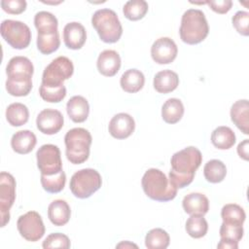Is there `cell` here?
<instances>
[{"label":"cell","instance_id":"obj_1","mask_svg":"<svg viewBox=\"0 0 249 249\" xmlns=\"http://www.w3.org/2000/svg\"><path fill=\"white\" fill-rule=\"evenodd\" d=\"M201 162L202 155L196 147L190 146L176 152L170 160L169 181L177 189L187 187L193 182L196 171Z\"/></svg>","mask_w":249,"mask_h":249},{"label":"cell","instance_id":"obj_2","mask_svg":"<svg viewBox=\"0 0 249 249\" xmlns=\"http://www.w3.org/2000/svg\"><path fill=\"white\" fill-rule=\"evenodd\" d=\"M141 185L146 196L153 200L169 201L177 195L178 189L161 170L157 168H150L144 173Z\"/></svg>","mask_w":249,"mask_h":249},{"label":"cell","instance_id":"obj_3","mask_svg":"<svg viewBox=\"0 0 249 249\" xmlns=\"http://www.w3.org/2000/svg\"><path fill=\"white\" fill-rule=\"evenodd\" d=\"M209 33V26L202 11L197 9L187 10L181 19L179 34L181 40L189 45L202 42Z\"/></svg>","mask_w":249,"mask_h":249},{"label":"cell","instance_id":"obj_4","mask_svg":"<svg viewBox=\"0 0 249 249\" xmlns=\"http://www.w3.org/2000/svg\"><path fill=\"white\" fill-rule=\"evenodd\" d=\"M91 141V134L86 128L75 127L68 130L64 136L67 160L73 164L85 162L89 156Z\"/></svg>","mask_w":249,"mask_h":249},{"label":"cell","instance_id":"obj_5","mask_svg":"<svg viewBox=\"0 0 249 249\" xmlns=\"http://www.w3.org/2000/svg\"><path fill=\"white\" fill-rule=\"evenodd\" d=\"M91 24L104 43H116L123 34L117 14L111 9H99L91 17Z\"/></svg>","mask_w":249,"mask_h":249},{"label":"cell","instance_id":"obj_6","mask_svg":"<svg viewBox=\"0 0 249 249\" xmlns=\"http://www.w3.org/2000/svg\"><path fill=\"white\" fill-rule=\"evenodd\" d=\"M102 185L101 175L92 168H84L75 172L71 179L69 188L78 198H88L100 189Z\"/></svg>","mask_w":249,"mask_h":249},{"label":"cell","instance_id":"obj_7","mask_svg":"<svg viewBox=\"0 0 249 249\" xmlns=\"http://www.w3.org/2000/svg\"><path fill=\"white\" fill-rule=\"evenodd\" d=\"M0 32L3 39L14 49L22 50L31 42V31L28 25L19 20L5 19L1 23Z\"/></svg>","mask_w":249,"mask_h":249},{"label":"cell","instance_id":"obj_8","mask_svg":"<svg viewBox=\"0 0 249 249\" xmlns=\"http://www.w3.org/2000/svg\"><path fill=\"white\" fill-rule=\"evenodd\" d=\"M73 73L74 65L72 61L66 56H58L44 69L42 84L53 87L63 86V82L71 78Z\"/></svg>","mask_w":249,"mask_h":249},{"label":"cell","instance_id":"obj_9","mask_svg":"<svg viewBox=\"0 0 249 249\" xmlns=\"http://www.w3.org/2000/svg\"><path fill=\"white\" fill-rule=\"evenodd\" d=\"M37 166L42 175L52 176L62 170L60 150L56 145H42L36 152Z\"/></svg>","mask_w":249,"mask_h":249},{"label":"cell","instance_id":"obj_10","mask_svg":"<svg viewBox=\"0 0 249 249\" xmlns=\"http://www.w3.org/2000/svg\"><path fill=\"white\" fill-rule=\"evenodd\" d=\"M16 180L8 172L0 173V214L1 227L4 228L10 221V209L16 199Z\"/></svg>","mask_w":249,"mask_h":249},{"label":"cell","instance_id":"obj_11","mask_svg":"<svg viewBox=\"0 0 249 249\" xmlns=\"http://www.w3.org/2000/svg\"><path fill=\"white\" fill-rule=\"evenodd\" d=\"M17 228L19 234L27 241L35 242L45 234V226L41 215L36 211H28L18 217Z\"/></svg>","mask_w":249,"mask_h":249},{"label":"cell","instance_id":"obj_12","mask_svg":"<svg viewBox=\"0 0 249 249\" xmlns=\"http://www.w3.org/2000/svg\"><path fill=\"white\" fill-rule=\"evenodd\" d=\"M178 48L175 42L168 37L157 39L151 47V55L158 64L171 63L177 56Z\"/></svg>","mask_w":249,"mask_h":249},{"label":"cell","instance_id":"obj_13","mask_svg":"<svg viewBox=\"0 0 249 249\" xmlns=\"http://www.w3.org/2000/svg\"><path fill=\"white\" fill-rule=\"evenodd\" d=\"M64 119L62 114L55 109L42 110L36 119L37 128L44 134L53 135L57 133L63 126Z\"/></svg>","mask_w":249,"mask_h":249},{"label":"cell","instance_id":"obj_14","mask_svg":"<svg viewBox=\"0 0 249 249\" xmlns=\"http://www.w3.org/2000/svg\"><path fill=\"white\" fill-rule=\"evenodd\" d=\"M33 72L34 66L31 60L21 55L12 57L6 67V74L8 79L14 81L31 80Z\"/></svg>","mask_w":249,"mask_h":249},{"label":"cell","instance_id":"obj_15","mask_svg":"<svg viewBox=\"0 0 249 249\" xmlns=\"http://www.w3.org/2000/svg\"><path fill=\"white\" fill-rule=\"evenodd\" d=\"M135 128L133 118L126 113L115 115L108 125L109 133L116 139H124L129 137Z\"/></svg>","mask_w":249,"mask_h":249},{"label":"cell","instance_id":"obj_16","mask_svg":"<svg viewBox=\"0 0 249 249\" xmlns=\"http://www.w3.org/2000/svg\"><path fill=\"white\" fill-rule=\"evenodd\" d=\"M87 32L84 25L77 21L67 23L63 28V41L71 50H80L86 43Z\"/></svg>","mask_w":249,"mask_h":249},{"label":"cell","instance_id":"obj_17","mask_svg":"<svg viewBox=\"0 0 249 249\" xmlns=\"http://www.w3.org/2000/svg\"><path fill=\"white\" fill-rule=\"evenodd\" d=\"M96 66L101 75L113 77L121 68L120 54L114 50H105L98 55Z\"/></svg>","mask_w":249,"mask_h":249},{"label":"cell","instance_id":"obj_18","mask_svg":"<svg viewBox=\"0 0 249 249\" xmlns=\"http://www.w3.org/2000/svg\"><path fill=\"white\" fill-rule=\"evenodd\" d=\"M182 206L190 215H205L209 210V200L205 195L191 193L184 196Z\"/></svg>","mask_w":249,"mask_h":249},{"label":"cell","instance_id":"obj_19","mask_svg":"<svg viewBox=\"0 0 249 249\" xmlns=\"http://www.w3.org/2000/svg\"><path fill=\"white\" fill-rule=\"evenodd\" d=\"M231 119L241 132L249 134V102L247 99H240L232 104Z\"/></svg>","mask_w":249,"mask_h":249},{"label":"cell","instance_id":"obj_20","mask_svg":"<svg viewBox=\"0 0 249 249\" xmlns=\"http://www.w3.org/2000/svg\"><path fill=\"white\" fill-rule=\"evenodd\" d=\"M66 111L69 118L74 123H83L89 117V105L85 97L75 95L67 101Z\"/></svg>","mask_w":249,"mask_h":249},{"label":"cell","instance_id":"obj_21","mask_svg":"<svg viewBox=\"0 0 249 249\" xmlns=\"http://www.w3.org/2000/svg\"><path fill=\"white\" fill-rule=\"evenodd\" d=\"M37 143L36 135L28 130V129H23L17 131L11 139V146L12 149L20 155H25L30 153L35 145Z\"/></svg>","mask_w":249,"mask_h":249},{"label":"cell","instance_id":"obj_22","mask_svg":"<svg viewBox=\"0 0 249 249\" xmlns=\"http://www.w3.org/2000/svg\"><path fill=\"white\" fill-rule=\"evenodd\" d=\"M71 210L68 203L63 199H55L48 207V217L52 224L60 227L68 223Z\"/></svg>","mask_w":249,"mask_h":249},{"label":"cell","instance_id":"obj_23","mask_svg":"<svg viewBox=\"0 0 249 249\" xmlns=\"http://www.w3.org/2000/svg\"><path fill=\"white\" fill-rule=\"evenodd\" d=\"M179 77L177 73L166 69L158 72L154 77V88L160 93H168L177 89Z\"/></svg>","mask_w":249,"mask_h":249},{"label":"cell","instance_id":"obj_24","mask_svg":"<svg viewBox=\"0 0 249 249\" xmlns=\"http://www.w3.org/2000/svg\"><path fill=\"white\" fill-rule=\"evenodd\" d=\"M145 84V77L138 69H128L121 77V88L129 93H135L142 89Z\"/></svg>","mask_w":249,"mask_h":249},{"label":"cell","instance_id":"obj_25","mask_svg":"<svg viewBox=\"0 0 249 249\" xmlns=\"http://www.w3.org/2000/svg\"><path fill=\"white\" fill-rule=\"evenodd\" d=\"M235 134L229 126L221 125L216 127L211 134V142L217 149L228 150L235 143Z\"/></svg>","mask_w":249,"mask_h":249},{"label":"cell","instance_id":"obj_26","mask_svg":"<svg viewBox=\"0 0 249 249\" xmlns=\"http://www.w3.org/2000/svg\"><path fill=\"white\" fill-rule=\"evenodd\" d=\"M184 115V105L178 98L167 99L161 107L162 120L167 124L178 123Z\"/></svg>","mask_w":249,"mask_h":249},{"label":"cell","instance_id":"obj_27","mask_svg":"<svg viewBox=\"0 0 249 249\" xmlns=\"http://www.w3.org/2000/svg\"><path fill=\"white\" fill-rule=\"evenodd\" d=\"M34 24L38 34H50L58 31L57 18L50 12H38L34 17Z\"/></svg>","mask_w":249,"mask_h":249},{"label":"cell","instance_id":"obj_28","mask_svg":"<svg viewBox=\"0 0 249 249\" xmlns=\"http://www.w3.org/2000/svg\"><path fill=\"white\" fill-rule=\"evenodd\" d=\"M6 119L12 126H20L29 119L28 108L19 102L10 104L6 109Z\"/></svg>","mask_w":249,"mask_h":249},{"label":"cell","instance_id":"obj_29","mask_svg":"<svg viewBox=\"0 0 249 249\" xmlns=\"http://www.w3.org/2000/svg\"><path fill=\"white\" fill-rule=\"evenodd\" d=\"M221 217L223 222L226 224L242 226L246 219V214L240 205L235 203H228L223 206L221 210Z\"/></svg>","mask_w":249,"mask_h":249},{"label":"cell","instance_id":"obj_30","mask_svg":"<svg viewBox=\"0 0 249 249\" xmlns=\"http://www.w3.org/2000/svg\"><path fill=\"white\" fill-rule=\"evenodd\" d=\"M205 179L210 183H220L227 175V167L220 160H210L203 167Z\"/></svg>","mask_w":249,"mask_h":249},{"label":"cell","instance_id":"obj_31","mask_svg":"<svg viewBox=\"0 0 249 249\" xmlns=\"http://www.w3.org/2000/svg\"><path fill=\"white\" fill-rule=\"evenodd\" d=\"M169 242V234L160 228L149 231L145 236V246L149 249H165Z\"/></svg>","mask_w":249,"mask_h":249},{"label":"cell","instance_id":"obj_32","mask_svg":"<svg viewBox=\"0 0 249 249\" xmlns=\"http://www.w3.org/2000/svg\"><path fill=\"white\" fill-rule=\"evenodd\" d=\"M149 9L148 3L144 0H130L127 1L123 8L124 17L132 21L139 20L145 17Z\"/></svg>","mask_w":249,"mask_h":249},{"label":"cell","instance_id":"obj_33","mask_svg":"<svg viewBox=\"0 0 249 249\" xmlns=\"http://www.w3.org/2000/svg\"><path fill=\"white\" fill-rule=\"evenodd\" d=\"M186 231L193 238L203 237L208 231V224L202 215H191L186 222Z\"/></svg>","mask_w":249,"mask_h":249},{"label":"cell","instance_id":"obj_34","mask_svg":"<svg viewBox=\"0 0 249 249\" xmlns=\"http://www.w3.org/2000/svg\"><path fill=\"white\" fill-rule=\"evenodd\" d=\"M60 45L59 33H50V34H38L37 37V48L43 54H50L54 53Z\"/></svg>","mask_w":249,"mask_h":249},{"label":"cell","instance_id":"obj_35","mask_svg":"<svg viewBox=\"0 0 249 249\" xmlns=\"http://www.w3.org/2000/svg\"><path fill=\"white\" fill-rule=\"evenodd\" d=\"M41 185L43 189L50 194H56L63 190L66 183V175L63 170L52 176L41 174Z\"/></svg>","mask_w":249,"mask_h":249},{"label":"cell","instance_id":"obj_36","mask_svg":"<svg viewBox=\"0 0 249 249\" xmlns=\"http://www.w3.org/2000/svg\"><path fill=\"white\" fill-rule=\"evenodd\" d=\"M39 94L43 100L51 103H58L62 101L66 96V88L63 86L53 87L45 86L41 84L39 89Z\"/></svg>","mask_w":249,"mask_h":249},{"label":"cell","instance_id":"obj_37","mask_svg":"<svg viewBox=\"0 0 249 249\" xmlns=\"http://www.w3.org/2000/svg\"><path fill=\"white\" fill-rule=\"evenodd\" d=\"M6 89L8 93L13 96H26L32 89V80L14 81L7 79Z\"/></svg>","mask_w":249,"mask_h":249},{"label":"cell","instance_id":"obj_38","mask_svg":"<svg viewBox=\"0 0 249 249\" xmlns=\"http://www.w3.org/2000/svg\"><path fill=\"white\" fill-rule=\"evenodd\" d=\"M243 232L244 231L242 226L229 225L224 222L222 223L219 231L221 239L234 242H239V240H241V238L243 237Z\"/></svg>","mask_w":249,"mask_h":249},{"label":"cell","instance_id":"obj_39","mask_svg":"<svg viewBox=\"0 0 249 249\" xmlns=\"http://www.w3.org/2000/svg\"><path fill=\"white\" fill-rule=\"evenodd\" d=\"M42 246L45 249H49V248L68 249L70 248L71 243L67 235L60 232H54V233L49 234L46 237V239L43 241Z\"/></svg>","mask_w":249,"mask_h":249},{"label":"cell","instance_id":"obj_40","mask_svg":"<svg viewBox=\"0 0 249 249\" xmlns=\"http://www.w3.org/2000/svg\"><path fill=\"white\" fill-rule=\"evenodd\" d=\"M232 25L235 28V30L243 35L248 36L249 35V13L246 11H238L235 13V15L232 17Z\"/></svg>","mask_w":249,"mask_h":249},{"label":"cell","instance_id":"obj_41","mask_svg":"<svg viewBox=\"0 0 249 249\" xmlns=\"http://www.w3.org/2000/svg\"><path fill=\"white\" fill-rule=\"evenodd\" d=\"M25 0H2L1 7L3 11L12 15H19L26 9Z\"/></svg>","mask_w":249,"mask_h":249},{"label":"cell","instance_id":"obj_42","mask_svg":"<svg viewBox=\"0 0 249 249\" xmlns=\"http://www.w3.org/2000/svg\"><path fill=\"white\" fill-rule=\"evenodd\" d=\"M206 4L210 7L212 11H214L217 14H227L232 6V1L231 0H211L206 1Z\"/></svg>","mask_w":249,"mask_h":249},{"label":"cell","instance_id":"obj_43","mask_svg":"<svg viewBox=\"0 0 249 249\" xmlns=\"http://www.w3.org/2000/svg\"><path fill=\"white\" fill-rule=\"evenodd\" d=\"M248 152H249V141L248 139H244L237 146V154L244 160H248Z\"/></svg>","mask_w":249,"mask_h":249},{"label":"cell","instance_id":"obj_44","mask_svg":"<svg viewBox=\"0 0 249 249\" xmlns=\"http://www.w3.org/2000/svg\"><path fill=\"white\" fill-rule=\"evenodd\" d=\"M217 248H223V249H237V248H238V242L221 239L220 242H219L218 245H217Z\"/></svg>","mask_w":249,"mask_h":249},{"label":"cell","instance_id":"obj_45","mask_svg":"<svg viewBox=\"0 0 249 249\" xmlns=\"http://www.w3.org/2000/svg\"><path fill=\"white\" fill-rule=\"evenodd\" d=\"M132 247L138 248V246H137L136 244L131 243V242H129V241H123V242L119 243V244L116 246V248H132Z\"/></svg>","mask_w":249,"mask_h":249}]
</instances>
